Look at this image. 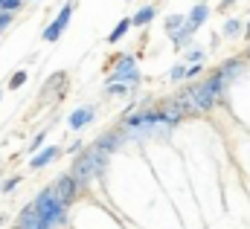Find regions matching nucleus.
Instances as JSON below:
<instances>
[{
	"instance_id": "nucleus-1",
	"label": "nucleus",
	"mask_w": 250,
	"mask_h": 229,
	"mask_svg": "<svg viewBox=\"0 0 250 229\" xmlns=\"http://www.w3.org/2000/svg\"><path fill=\"white\" fill-rule=\"evenodd\" d=\"M108 157H111V154H105L96 142H93L90 148H82V151H79V157H76V163H73V172H70L76 177L79 189H82V186H90L93 177H99V174L105 172Z\"/></svg>"
},
{
	"instance_id": "nucleus-2",
	"label": "nucleus",
	"mask_w": 250,
	"mask_h": 229,
	"mask_svg": "<svg viewBox=\"0 0 250 229\" xmlns=\"http://www.w3.org/2000/svg\"><path fill=\"white\" fill-rule=\"evenodd\" d=\"M111 81H123V84H137V81H140V67H137V58H134V56H120V58H117Z\"/></svg>"
},
{
	"instance_id": "nucleus-3",
	"label": "nucleus",
	"mask_w": 250,
	"mask_h": 229,
	"mask_svg": "<svg viewBox=\"0 0 250 229\" xmlns=\"http://www.w3.org/2000/svg\"><path fill=\"white\" fill-rule=\"evenodd\" d=\"M187 93H189V99H192V105H195V114H207V111H212V105H215V93L209 90L207 81L192 84Z\"/></svg>"
},
{
	"instance_id": "nucleus-4",
	"label": "nucleus",
	"mask_w": 250,
	"mask_h": 229,
	"mask_svg": "<svg viewBox=\"0 0 250 229\" xmlns=\"http://www.w3.org/2000/svg\"><path fill=\"white\" fill-rule=\"evenodd\" d=\"M70 18H73V3H67V6H62V12L56 15V20L41 32V38L47 41V44H53V41H59L62 38V32L67 29V23H70Z\"/></svg>"
},
{
	"instance_id": "nucleus-5",
	"label": "nucleus",
	"mask_w": 250,
	"mask_h": 229,
	"mask_svg": "<svg viewBox=\"0 0 250 229\" xmlns=\"http://www.w3.org/2000/svg\"><path fill=\"white\" fill-rule=\"evenodd\" d=\"M53 189H56V194L62 197L67 206H70V203L76 200V194H79V183H76V177H73V174H62V177L53 183Z\"/></svg>"
},
{
	"instance_id": "nucleus-6",
	"label": "nucleus",
	"mask_w": 250,
	"mask_h": 229,
	"mask_svg": "<svg viewBox=\"0 0 250 229\" xmlns=\"http://www.w3.org/2000/svg\"><path fill=\"white\" fill-rule=\"evenodd\" d=\"M59 154H62V148H59V145L38 148V151H35V157L29 160V169H32V172H38V169H47L53 160H59Z\"/></svg>"
},
{
	"instance_id": "nucleus-7",
	"label": "nucleus",
	"mask_w": 250,
	"mask_h": 229,
	"mask_svg": "<svg viewBox=\"0 0 250 229\" xmlns=\"http://www.w3.org/2000/svg\"><path fill=\"white\" fill-rule=\"evenodd\" d=\"M93 119H96V111H93L90 105H84V108H76V111L70 114L67 125H70L73 131H82V128H87V125H90Z\"/></svg>"
},
{
	"instance_id": "nucleus-8",
	"label": "nucleus",
	"mask_w": 250,
	"mask_h": 229,
	"mask_svg": "<svg viewBox=\"0 0 250 229\" xmlns=\"http://www.w3.org/2000/svg\"><path fill=\"white\" fill-rule=\"evenodd\" d=\"M125 142V134L123 131H108V134H102L99 139H96V145L105 151V154H114V151H120Z\"/></svg>"
},
{
	"instance_id": "nucleus-9",
	"label": "nucleus",
	"mask_w": 250,
	"mask_h": 229,
	"mask_svg": "<svg viewBox=\"0 0 250 229\" xmlns=\"http://www.w3.org/2000/svg\"><path fill=\"white\" fill-rule=\"evenodd\" d=\"M41 227V215H38V209L29 203V206H23L21 209V215H18V224L15 229H38Z\"/></svg>"
},
{
	"instance_id": "nucleus-10",
	"label": "nucleus",
	"mask_w": 250,
	"mask_h": 229,
	"mask_svg": "<svg viewBox=\"0 0 250 229\" xmlns=\"http://www.w3.org/2000/svg\"><path fill=\"white\" fill-rule=\"evenodd\" d=\"M242 67H245V61H242V58H233V61H224L218 73H221V78H224V81L230 84V81H233V78H236V76L242 73Z\"/></svg>"
},
{
	"instance_id": "nucleus-11",
	"label": "nucleus",
	"mask_w": 250,
	"mask_h": 229,
	"mask_svg": "<svg viewBox=\"0 0 250 229\" xmlns=\"http://www.w3.org/2000/svg\"><path fill=\"white\" fill-rule=\"evenodd\" d=\"M154 15H157V9H154V6H143V9H137V12H134L131 26H146V23H151V20H154Z\"/></svg>"
},
{
	"instance_id": "nucleus-12",
	"label": "nucleus",
	"mask_w": 250,
	"mask_h": 229,
	"mask_svg": "<svg viewBox=\"0 0 250 229\" xmlns=\"http://www.w3.org/2000/svg\"><path fill=\"white\" fill-rule=\"evenodd\" d=\"M207 18H209V6L207 3H195L192 9H189V23H195V26H201V23H207Z\"/></svg>"
},
{
	"instance_id": "nucleus-13",
	"label": "nucleus",
	"mask_w": 250,
	"mask_h": 229,
	"mask_svg": "<svg viewBox=\"0 0 250 229\" xmlns=\"http://www.w3.org/2000/svg\"><path fill=\"white\" fill-rule=\"evenodd\" d=\"M195 29H198V26L187 20V26H181L178 32H172V41H175V47H184V44H189V38H192V32H195Z\"/></svg>"
},
{
	"instance_id": "nucleus-14",
	"label": "nucleus",
	"mask_w": 250,
	"mask_h": 229,
	"mask_svg": "<svg viewBox=\"0 0 250 229\" xmlns=\"http://www.w3.org/2000/svg\"><path fill=\"white\" fill-rule=\"evenodd\" d=\"M128 29H131V18H123V20L117 23V29L108 35V41H111V44H117L120 38H125V32H128Z\"/></svg>"
},
{
	"instance_id": "nucleus-15",
	"label": "nucleus",
	"mask_w": 250,
	"mask_h": 229,
	"mask_svg": "<svg viewBox=\"0 0 250 229\" xmlns=\"http://www.w3.org/2000/svg\"><path fill=\"white\" fill-rule=\"evenodd\" d=\"M224 38H236L239 32H242V20H236V18H230V20H224Z\"/></svg>"
},
{
	"instance_id": "nucleus-16",
	"label": "nucleus",
	"mask_w": 250,
	"mask_h": 229,
	"mask_svg": "<svg viewBox=\"0 0 250 229\" xmlns=\"http://www.w3.org/2000/svg\"><path fill=\"white\" fill-rule=\"evenodd\" d=\"M184 23H187V20H184V15H169V18H166V32L172 35V32H178Z\"/></svg>"
},
{
	"instance_id": "nucleus-17",
	"label": "nucleus",
	"mask_w": 250,
	"mask_h": 229,
	"mask_svg": "<svg viewBox=\"0 0 250 229\" xmlns=\"http://www.w3.org/2000/svg\"><path fill=\"white\" fill-rule=\"evenodd\" d=\"M26 84V70H18L12 78H9V90H18V87H23Z\"/></svg>"
},
{
	"instance_id": "nucleus-18",
	"label": "nucleus",
	"mask_w": 250,
	"mask_h": 229,
	"mask_svg": "<svg viewBox=\"0 0 250 229\" xmlns=\"http://www.w3.org/2000/svg\"><path fill=\"white\" fill-rule=\"evenodd\" d=\"M12 23H15V12H3L0 9V32H6Z\"/></svg>"
},
{
	"instance_id": "nucleus-19",
	"label": "nucleus",
	"mask_w": 250,
	"mask_h": 229,
	"mask_svg": "<svg viewBox=\"0 0 250 229\" xmlns=\"http://www.w3.org/2000/svg\"><path fill=\"white\" fill-rule=\"evenodd\" d=\"M169 78H172V81H184V78H187V67H184V64H175L172 73H169Z\"/></svg>"
},
{
	"instance_id": "nucleus-20",
	"label": "nucleus",
	"mask_w": 250,
	"mask_h": 229,
	"mask_svg": "<svg viewBox=\"0 0 250 229\" xmlns=\"http://www.w3.org/2000/svg\"><path fill=\"white\" fill-rule=\"evenodd\" d=\"M21 186V177H9V180H3V186H0V191L3 194H9V191H15Z\"/></svg>"
},
{
	"instance_id": "nucleus-21",
	"label": "nucleus",
	"mask_w": 250,
	"mask_h": 229,
	"mask_svg": "<svg viewBox=\"0 0 250 229\" xmlns=\"http://www.w3.org/2000/svg\"><path fill=\"white\" fill-rule=\"evenodd\" d=\"M23 3H26V0H0V9H3V12H18Z\"/></svg>"
},
{
	"instance_id": "nucleus-22",
	"label": "nucleus",
	"mask_w": 250,
	"mask_h": 229,
	"mask_svg": "<svg viewBox=\"0 0 250 229\" xmlns=\"http://www.w3.org/2000/svg\"><path fill=\"white\" fill-rule=\"evenodd\" d=\"M44 139H47V134H38V136L29 142V151H38V148H44Z\"/></svg>"
},
{
	"instance_id": "nucleus-23",
	"label": "nucleus",
	"mask_w": 250,
	"mask_h": 229,
	"mask_svg": "<svg viewBox=\"0 0 250 229\" xmlns=\"http://www.w3.org/2000/svg\"><path fill=\"white\" fill-rule=\"evenodd\" d=\"M201 64H192V67H187V78H195V76H201Z\"/></svg>"
},
{
	"instance_id": "nucleus-24",
	"label": "nucleus",
	"mask_w": 250,
	"mask_h": 229,
	"mask_svg": "<svg viewBox=\"0 0 250 229\" xmlns=\"http://www.w3.org/2000/svg\"><path fill=\"white\" fill-rule=\"evenodd\" d=\"M201 58H204L201 50H192V53H189V61H201Z\"/></svg>"
},
{
	"instance_id": "nucleus-25",
	"label": "nucleus",
	"mask_w": 250,
	"mask_h": 229,
	"mask_svg": "<svg viewBox=\"0 0 250 229\" xmlns=\"http://www.w3.org/2000/svg\"><path fill=\"white\" fill-rule=\"evenodd\" d=\"M233 3H239V0H224V3H221V9H230Z\"/></svg>"
},
{
	"instance_id": "nucleus-26",
	"label": "nucleus",
	"mask_w": 250,
	"mask_h": 229,
	"mask_svg": "<svg viewBox=\"0 0 250 229\" xmlns=\"http://www.w3.org/2000/svg\"><path fill=\"white\" fill-rule=\"evenodd\" d=\"M245 32H248V35H250V20H248V23H245Z\"/></svg>"
},
{
	"instance_id": "nucleus-27",
	"label": "nucleus",
	"mask_w": 250,
	"mask_h": 229,
	"mask_svg": "<svg viewBox=\"0 0 250 229\" xmlns=\"http://www.w3.org/2000/svg\"><path fill=\"white\" fill-rule=\"evenodd\" d=\"M0 99H3V90H0Z\"/></svg>"
}]
</instances>
